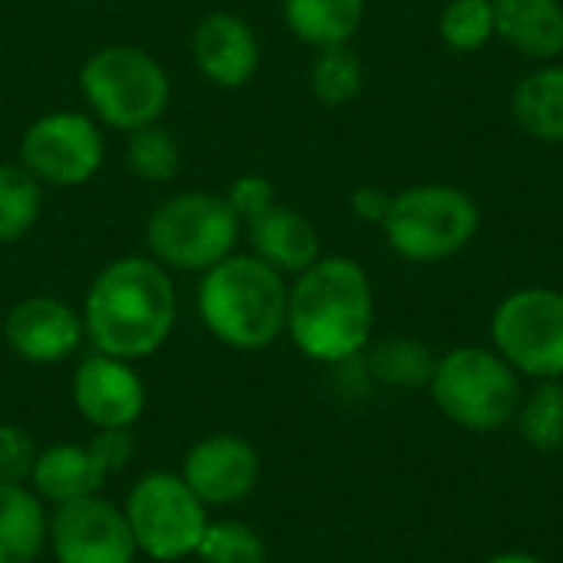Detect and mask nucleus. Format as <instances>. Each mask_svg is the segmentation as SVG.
Wrapping results in <instances>:
<instances>
[{"instance_id": "4be33fe9", "label": "nucleus", "mask_w": 563, "mask_h": 563, "mask_svg": "<svg viewBox=\"0 0 563 563\" xmlns=\"http://www.w3.org/2000/svg\"><path fill=\"white\" fill-rule=\"evenodd\" d=\"M435 353L416 340V336H386L363 353V369L373 383L396 389V393H416L429 389L435 373Z\"/></svg>"}, {"instance_id": "bb28decb", "label": "nucleus", "mask_w": 563, "mask_h": 563, "mask_svg": "<svg viewBox=\"0 0 563 563\" xmlns=\"http://www.w3.org/2000/svg\"><path fill=\"white\" fill-rule=\"evenodd\" d=\"M439 40L452 53H478L495 40V0H449L439 13Z\"/></svg>"}, {"instance_id": "a211bd4d", "label": "nucleus", "mask_w": 563, "mask_h": 563, "mask_svg": "<svg viewBox=\"0 0 563 563\" xmlns=\"http://www.w3.org/2000/svg\"><path fill=\"white\" fill-rule=\"evenodd\" d=\"M495 40L534 63L563 56V0H495Z\"/></svg>"}, {"instance_id": "0eeeda50", "label": "nucleus", "mask_w": 563, "mask_h": 563, "mask_svg": "<svg viewBox=\"0 0 563 563\" xmlns=\"http://www.w3.org/2000/svg\"><path fill=\"white\" fill-rule=\"evenodd\" d=\"M79 89L92 115L119 132L158 122L172 96L165 66L148 49L129 43L96 49L79 69Z\"/></svg>"}, {"instance_id": "f257e3e1", "label": "nucleus", "mask_w": 563, "mask_h": 563, "mask_svg": "<svg viewBox=\"0 0 563 563\" xmlns=\"http://www.w3.org/2000/svg\"><path fill=\"white\" fill-rule=\"evenodd\" d=\"M376 327V294L366 267L346 254H323L290 280L287 336L313 363L346 366L366 353Z\"/></svg>"}, {"instance_id": "c85d7f7f", "label": "nucleus", "mask_w": 563, "mask_h": 563, "mask_svg": "<svg viewBox=\"0 0 563 563\" xmlns=\"http://www.w3.org/2000/svg\"><path fill=\"white\" fill-rule=\"evenodd\" d=\"M36 455L40 449L23 426L0 422V485H30Z\"/></svg>"}, {"instance_id": "2eb2a0df", "label": "nucleus", "mask_w": 563, "mask_h": 563, "mask_svg": "<svg viewBox=\"0 0 563 563\" xmlns=\"http://www.w3.org/2000/svg\"><path fill=\"white\" fill-rule=\"evenodd\" d=\"M73 406L92 429H132L145 412V383L129 360L92 353L73 373Z\"/></svg>"}, {"instance_id": "dca6fc26", "label": "nucleus", "mask_w": 563, "mask_h": 563, "mask_svg": "<svg viewBox=\"0 0 563 563\" xmlns=\"http://www.w3.org/2000/svg\"><path fill=\"white\" fill-rule=\"evenodd\" d=\"M191 56L198 73L221 89H241L261 69L257 33L231 10H214L198 20L191 33Z\"/></svg>"}, {"instance_id": "5701e85b", "label": "nucleus", "mask_w": 563, "mask_h": 563, "mask_svg": "<svg viewBox=\"0 0 563 563\" xmlns=\"http://www.w3.org/2000/svg\"><path fill=\"white\" fill-rule=\"evenodd\" d=\"M307 82H310V92H313V99L320 106L343 109L363 92L366 66H363L360 53L350 43L327 46V49H317V56L310 63V73H307Z\"/></svg>"}, {"instance_id": "7ed1b4c3", "label": "nucleus", "mask_w": 563, "mask_h": 563, "mask_svg": "<svg viewBox=\"0 0 563 563\" xmlns=\"http://www.w3.org/2000/svg\"><path fill=\"white\" fill-rule=\"evenodd\" d=\"M290 284L257 254H231L198 284V317L205 330L231 350H267L287 333Z\"/></svg>"}, {"instance_id": "f3484780", "label": "nucleus", "mask_w": 563, "mask_h": 563, "mask_svg": "<svg viewBox=\"0 0 563 563\" xmlns=\"http://www.w3.org/2000/svg\"><path fill=\"white\" fill-rule=\"evenodd\" d=\"M244 228H247L251 254H257L284 277H297L323 257L320 231L313 228V221L280 201L261 211L257 218L244 221Z\"/></svg>"}, {"instance_id": "39448f33", "label": "nucleus", "mask_w": 563, "mask_h": 563, "mask_svg": "<svg viewBox=\"0 0 563 563\" xmlns=\"http://www.w3.org/2000/svg\"><path fill=\"white\" fill-rule=\"evenodd\" d=\"M429 396L452 426L488 435L515 422L525 386L492 346L465 343L435 360Z\"/></svg>"}, {"instance_id": "423d86ee", "label": "nucleus", "mask_w": 563, "mask_h": 563, "mask_svg": "<svg viewBox=\"0 0 563 563\" xmlns=\"http://www.w3.org/2000/svg\"><path fill=\"white\" fill-rule=\"evenodd\" d=\"M244 221L224 195L181 191L145 221V247L165 271L205 274L234 254Z\"/></svg>"}, {"instance_id": "f8f14e48", "label": "nucleus", "mask_w": 563, "mask_h": 563, "mask_svg": "<svg viewBox=\"0 0 563 563\" xmlns=\"http://www.w3.org/2000/svg\"><path fill=\"white\" fill-rule=\"evenodd\" d=\"M46 548H53L56 563H135L139 558L125 511L102 495L56 505Z\"/></svg>"}, {"instance_id": "6e6552de", "label": "nucleus", "mask_w": 563, "mask_h": 563, "mask_svg": "<svg viewBox=\"0 0 563 563\" xmlns=\"http://www.w3.org/2000/svg\"><path fill=\"white\" fill-rule=\"evenodd\" d=\"M122 511L132 528L139 554L158 563L195 558L211 525V515H208L211 508L175 472L142 475L132 485Z\"/></svg>"}, {"instance_id": "2f4dec72", "label": "nucleus", "mask_w": 563, "mask_h": 563, "mask_svg": "<svg viewBox=\"0 0 563 563\" xmlns=\"http://www.w3.org/2000/svg\"><path fill=\"white\" fill-rule=\"evenodd\" d=\"M485 563H548V561H544V558H538V554H528V551H501V554L488 558Z\"/></svg>"}, {"instance_id": "4468645a", "label": "nucleus", "mask_w": 563, "mask_h": 563, "mask_svg": "<svg viewBox=\"0 0 563 563\" xmlns=\"http://www.w3.org/2000/svg\"><path fill=\"white\" fill-rule=\"evenodd\" d=\"M3 340L23 363L53 366L79 350V343L86 340V327L82 313L73 303L49 294H33L7 310Z\"/></svg>"}, {"instance_id": "cd10ccee", "label": "nucleus", "mask_w": 563, "mask_h": 563, "mask_svg": "<svg viewBox=\"0 0 563 563\" xmlns=\"http://www.w3.org/2000/svg\"><path fill=\"white\" fill-rule=\"evenodd\" d=\"M195 558L201 563H267L264 538L244 521H211Z\"/></svg>"}, {"instance_id": "20e7f679", "label": "nucleus", "mask_w": 563, "mask_h": 563, "mask_svg": "<svg viewBox=\"0 0 563 563\" xmlns=\"http://www.w3.org/2000/svg\"><path fill=\"white\" fill-rule=\"evenodd\" d=\"M379 228L399 261L429 267L459 257L478 238L482 208L459 185L422 181L393 195Z\"/></svg>"}, {"instance_id": "412c9836", "label": "nucleus", "mask_w": 563, "mask_h": 563, "mask_svg": "<svg viewBox=\"0 0 563 563\" xmlns=\"http://www.w3.org/2000/svg\"><path fill=\"white\" fill-rule=\"evenodd\" d=\"M284 23L287 30L313 46V49H327V46H343L350 43L366 16V0H284Z\"/></svg>"}, {"instance_id": "b1692460", "label": "nucleus", "mask_w": 563, "mask_h": 563, "mask_svg": "<svg viewBox=\"0 0 563 563\" xmlns=\"http://www.w3.org/2000/svg\"><path fill=\"white\" fill-rule=\"evenodd\" d=\"M521 442L534 452H558L563 449V379L534 383L518 406L511 422Z\"/></svg>"}, {"instance_id": "1a4fd4ad", "label": "nucleus", "mask_w": 563, "mask_h": 563, "mask_svg": "<svg viewBox=\"0 0 563 563\" xmlns=\"http://www.w3.org/2000/svg\"><path fill=\"white\" fill-rule=\"evenodd\" d=\"M492 350L521 379H563V290L518 287L488 320Z\"/></svg>"}, {"instance_id": "9d476101", "label": "nucleus", "mask_w": 563, "mask_h": 563, "mask_svg": "<svg viewBox=\"0 0 563 563\" xmlns=\"http://www.w3.org/2000/svg\"><path fill=\"white\" fill-rule=\"evenodd\" d=\"M20 165L43 185H86L106 162V139L96 119L82 112H46L20 135Z\"/></svg>"}, {"instance_id": "c756f323", "label": "nucleus", "mask_w": 563, "mask_h": 563, "mask_svg": "<svg viewBox=\"0 0 563 563\" xmlns=\"http://www.w3.org/2000/svg\"><path fill=\"white\" fill-rule=\"evenodd\" d=\"M224 198H228V205L238 211V218H241V221H251V218H257L261 211H267L271 205H277V195H274L271 178L254 175V172L238 175V178L228 185Z\"/></svg>"}, {"instance_id": "ddd939ff", "label": "nucleus", "mask_w": 563, "mask_h": 563, "mask_svg": "<svg viewBox=\"0 0 563 563\" xmlns=\"http://www.w3.org/2000/svg\"><path fill=\"white\" fill-rule=\"evenodd\" d=\"M178 475L208 508H231L257 488L261 455L247 439L214 432L188 449Z\"/></svg>"}, {"instance_id": "6ab92c4d", "label": "nucleus", "mask_w": 563, "mask_h": 563, "mask_svg": "<svg viewBox=\"0 0 563 563\" xmlns=\"http://www.w3.org/2000/svg\"><path fill=\"white\" fill-rule=\"evenodd\" d=\"M518 129L544 145H563V59L538 63L511 89Z\"/></svg>"}, {"instance_id": "9b49d317", "label": "nucleus", "mask_w": 563, "mask_h": 563, "mask_svg": "<svg viewBox=\"0 0 563 563\" xmlns=\"http://www.w3.org/2000/svg\"><path fill=\"white\" fill-rule=\"evenodd\" d=\"M135 452L132 429H96L89 442H59L40 449L30 488L46 505H66L76 498L99 495L102 485L129 465Z\"/></svg>"}, {"instance_id": "aec40b11", "label": "nucleus", "mask_w": 563, "mask_h": 563, "mask_svg": "<svg viewBox=\"0 0 563 563\" xmlns=\"http://www.w3.org/2000/svg\"><path fill=\"white\" fill-rule=\"evenodd\" d=\"M46 544V501L30 485H0V563H36Z\"/></svg>"}, {"instance_id": "a878e982", "label": "nucleus", "mask_w": 563, "mask_h": 563, "mask_svg": "<svg viewBox=\"0 0 563 563\" xmlns=\"http://www.w3.org/2000/svg\"><path fill=\"white\" fill-rule=\"evenodd\" d=\"M125 165L139 181L148 185H168L178 178L181 172V145L178 139L162 129L158 122L142 125L135 132H129L125 142Z\"/></svg>"}, {"instance_id": "f03ea898", "label": "nucleus", "mask_w": 563, "mask_h": 563, "mask_svg": "<svg viewBox=\"0 0 563 563\" xmlns=\"http://www.w3.org/2000/svg\"><path fill=\"white\" fill-rule=\"evenodd\" d=\"M178 297L172 274L142 254L115 257L86 290L82 327L96 353L115 360H145L165 346L175 330Z\"/></svg>"}, {"instance_id": "7c9ffc66", "label": "nucleus", "mask_w": 563, "mask_h": 563, "mask_svg": "<svg viewBox=\"0 0 563 563\" xmlns=\"http://www.w3.org/2000/svg\"><path fill=\"white\" fill-rule=\"evenodd\" d=\"M389 201L393 195H386L379 185H360L353 195H350V214L363 224H383L386 211H389Z\"/></svg>"}, {"instance_id": "393cba45", "label": "nucleus", "mask_w": 563, "mask_h": 563, "mask_svg": "<svg viewBox=\"0 0 563 563\" xmlns=\"http://www.w3.org/2000/svg\"><path fill=\"white\" fill-rule=\"evenodd\" d=\"M40 211L43 185L20 162H0V244L26 238Z\"/></svg>"}]
</instances>
